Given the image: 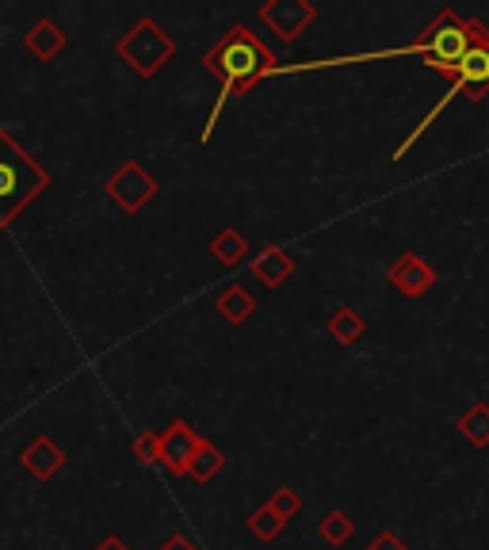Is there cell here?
<instances>
[{"mask_svg":"<svg viewBox=\"0 0 489 550\" xmlns=\"http://www.w3.org/2000/svg\"><path fill=\"white\" fill-rule=\"evenodd\" d=\"M203 65H207V73H214V77L222 81V96H218V104H214L211 111V123L203 130V138H211L222 104H226L230 96H245L260 77H268L272 69H279V58L276 50L260 43L245 23H234V27L203 54Z\"/></svg>","mask_w":489,"mask_h":550,"instance_id":"6da1fadb","label":"cell"},{"mask_svg":"<svg viewBox=\"0 0 489 550\" xmlns=\"http://www.w3.org/2000/svg\"><path fill=\"white\" fill-rule=\"evenodd\" d=\"M478 31H482V23L478 20H463L455 8H444L436 20L425 27V35L417 39L413 46H405V50H394V54H417L425 65H432L436 73H447V77H455V69L463 65L474 43H478Z\"/></svg>","mask_w":489,"mask_h":550,"instance_id":"7a4b0ae2","label":"cell"},{"mask_svg":"<svg viewBox=\"0 0 489 550\" xmlns=\"http://www.w3.org/2000/svg\"><path fill=\"white\" fill-rule=\"evenodd\" d=\"M50 184V172L31 161V153L0 127V230L16 222V214Z\"/></svg>","mask_w":489,"mask_h":550,"instance_id":"3957f363","label":"cell"},{"mask_svg":"<svg viewBox=\"0 0 489 550\" xmlns=\"http://www.w3.org/2000/svg\"><path fill=\"white\" fill-rule=\"evenodd\" d=\"M486 92H489V31L482 27V31H478V43H474V50H470L467 58H463V65L455 69V77H451V88L444 92V100H440V104L432 107L425 119L417 123V130L409 134V142H405V146L398 149L394 157L402 161L405 153H409V146H413V142H417V138H421V134H425L432 123H436V115H440V111H444V107L451 104L455 96H467V100H474V104H478V100H486Z\"/></svg>","mask_w":489,"mask_h":550,"instance_id":"277c9868","label":"cell"},{"mask_svg":"<svg viewBox=\"0 0 489 550\" xmlns=\"http://www.w3.org/2000/svg\"><path fill=\"white\" fill-rule=\"evenodd\" d=\"M172 54H176V39H172L169 31H161L157 20H138L127 35L119 39V58H123L138 77H153Z\"/></svg>","mask_w":489,"mask_h":550,"instance_id":"5b68a950","label":"cell"},{"mask_svg":"<svg viewBox=\"0 0 489 550\" xmlns=\"http://www.w3.org/2000/svg\"><path fill=\"white\" fill-rule=\"evenodd\" d=\"M104 191L119 211L138 214L149 199L157 195V180H153V176H149L138 161H127V165H119V169H115V176L104 184Z\"/></svg>","mask_w":489,"mask_h":550,"instance_id":"8992f818","label":"cell"},{"mask_svg":"<svg viewBox=\"0 0 489 550\" xmlns=\"http://www.w3.org/2000/svg\"><path fill=\"white\" fill-rule=\"evenodd\" d=\"M256 16H260V23L276 35L279 43H295L298 35L314 23L318 8L310 0H268V4L256 8Z\"/></svg>","mask_w":489,"mask_h":550,"instance_id":"52a82bcc","label":"cell"},{"mask_svg":"<svg viewBox=\"0 0 489 550\" xmlns=\"http://www.w3.org/2000/svg\"><path fill=\"white\" fill-rule=\"evenodd\" d=\"M203 447V436L195 432L188 421H172L165 432H161V459L157 463L165 466L169 474H188L192 470V459Z\"/></svg>","mask_w":489,"mask_h":550,"instance_id":"ba28073f","label":"cell"},{"mask_svg":"<svg viewBox=\"0 0 489 550\" xmlns=\"http://www.w3.org/2000/svg\"><path fill=\"white\" fill-rule=\"evenodd\" d=\"M386 279H390V287H394V291H402L405 298H421V295H428V291L436 287V272H432V264H425L417 253L398 256V260L390 264Z\"/></svg>","mask_w":489,"mask_h":550,"instance_id":"9c48e42d","label":"cell"},{"mask_svg":"<svg viewBox=\"0 0 489 550\" xmlns=\"http://www.w3.org/2000/svg\"><path fill=\"white\" fill-rule=\"evenodd\" d=\"M20 459H23V466L35 474V478H43L46 482V478H54V474L65 466V451L54 444L50 436H39V440H31V444L23 447Z\"/></svg>","mask_w":489,"mask_h":550,"instance_id":"30bf717a","label":"cell"},{"mask_svg":"<svg viewBox=\"0 0 489 550\" xmlns=\"http://www.w3.org/2000/svg\"><path fill=\"white\" fill-rule=\"evenodd\" d=\"M253 275L264 283V287H272V291H276V287H283V283L295 275V260L283 253L279 245H272V249H264V253L253 260Z\"/></svg>","mask_w":489,"mask_h":550,"instance_id":"8fae6325","label":"cell"},{"mask_svg":"<svg viewBox=\"0 0 489 550\" xmlns=\"http://www.w3.org/2000/svg\"><path fill=\"white\" fill-rule=\"evenodd\" d=\"M27 50H31L39 62H54L65 50V31L54 20H39L27 31Z\"/></svg>","mask_w":489,"mask_h":550,"instance_id":"7c38bea8","label":"cell"},{"mask_svg":"<svg viewBox=\"0 0 489 550\" xmlns=\"http://www.w3.org/2000/svg\"><path fill=\"white\" fill-rule=\"evenodd\" d=\"M325 329H329V337L341 340V344H356V340H360L363 333H367V321H363L360 314L352 310V306H337Z\"/></svg>","mask_w":489,"mask_h":550,"instance_id":"4fadbf2b","label":"cell"},{"mask_svg":"<svg viewBox=\"0 0 489 550\" xmlns=\"http://www.w3.org/2000/svg\"><path fill=\"white\" fill-rule=\"evenodd\" d=\"M253 310L256 302L245 287H226V291L218 295V314L230 321V325H241L245 318H253Z\"/></svg>","mask_w":489,"mask_h":550,"instance_id":"5bb4252c","label":"cell"},{"mask_svg":"<svg viewBox=\"0 0 489 550\" xmlns=\"http://www.w3.org/2000/svg\"><path fill=\"white\" fill-rule=\"evenodd\" d=\"M318 535L325 543H333V547H344L352 535H356V524H352V516L341 512V508H329L325 516L318 520Z\"/></svg>","mask_w":489,"mask_h":550,"instance_id":"9a60e30c","label":"cell"},{"mask_svg":"<svg viewBox=\"0 0 489 550\" xmlns=\"http://www.w3.org/2000/svg\"><path fill=\"white\" fill-rule=\"evenodd\" d=\"M211 249L226 268H237V264L245 260V253H249V241H245L237 230H218L211 241Z\"/></svg>","mask_w":489,"mask_h":550,"instance_id":"2e32d148","label":"cell"},{"mask_svg":"<svg viewBox=\"0 0 489 550\" xmlns=\"http://www.w3.org/2000/svg\"><path fill=\"white\" fill-rule=\"evenodd\" d=\"M459 432L467 436L474 447H486L489 444V405L486 402H474L463 413V421H459Z\"/></svg>","mask_w":489,"mask_h":550,"instance_id":"e0dca14e","label":"cell"},{"mask_svg":"<svg viewBox=\"0 0 489 550\" xmlns=\"http://www.w3.org/2000/svg\"><path fill=\"white\" fill-rule=\"evenodd\" d=\"M226 466V455L218 451V447L211 444V440H203V447H199V455L192 459V470H188V478H195V482H211L214 474Z\"/></svg>","mask_w":489,"mask_h":550,"instance_id":"ac0fdd59","label":"cell"},{"mask_svg":"<svg viewBox=\"0 0 489 550\" xmlns=\"http://www.w3.org/2000/svg\"><path fill=\"white\" fill-rule=\"evenodd\" d=\"M283 524H287V520H283L272 505L256 508L253 516H249V531H253L256 539H264V543H268V539H276L279 531H283Z\"/></svg>","mask_w":489,"mask_h":550,"instance_id":"d6986e66","label":"cell"},{"mask_svg":"<svg viewBox=\"0 0 489 550\" xmlns=\"http://www.w3.org/2000/svg\"><path fill=\"white\" fill-rule=\"evenodd\" d=\"M268 505L276 508L283 520H291V516H298V512H302V493H298V489H291V486H279L276 497H272Z\"/></svg>","mask_w":489,"mask_h":550,"instance_id":"ffe728a7","label":"cell"},{"mask_svg":"<svg viewBox=\"0 0 489 550\" xmlns=\"http://www.w3.org/2000/svg\"><path fill=\"white\" fill-rule=\"evenodd\" d=\"M130 451H134V459H142V463H157V459H161V436H157V432H146V436L134 440Z\"/></svg>","mask_w":489,"mask_h":550,"instance_id":"44dd1931","label":"cell"},{"mask_svg":"<svg viewBox=\"0 0 489 550\" xmlns=\"http://www.w3.org/2000/svg\"><path fill=\"white\" fill-rule=\"evenodd\" d=\"M367 550H409V547H405L394 531H383V535H379V539H375V543H371Z\"/></svg>","mask_w":489,"mask_h":550,"instance_id":"7402d4cb","label":"cell"},{"mask_svg":"<svg viewBox=\"0 0 489 550\" xmlns=\"http://www.w3.org/2000/svg\"><path fill=\"white\" fill-rule=\"evenodd\" d=\"M157 550H199V547H195L188 535H169V539H165Z\"/></svg>","mask_w":489,"mask_h":550,"instance_id":"603a6c76","label":"cell"},{"mask_svg":"<svg viewBox=\"0 0 489 550\" xmlns=\"http://www.w3.org/2000/svg\"><path fill=\"white\" fill-rule=\"evenodd\" d=\"M96 550H127V543H123V539H115V535H107V539Z\"/></svg>","mask_w":489,"mask_h":550,"instance_id":"cb8c5ba5","label":"cell"}]
</instances>
